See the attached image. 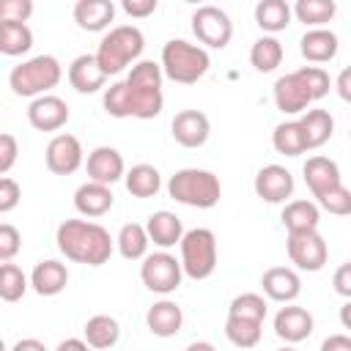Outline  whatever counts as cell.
Masks as SVG:
<instances>
[{"instance_id":"cell-1","label":"cell","mask_w":351,"mask_h":351,"mask_svg":"<svg viewBox=\"0 0 351 351\" xmlns=\"http://www.w3.org/2000/svg\"><path fill=\"white\" fill-rule=\"evenodd\" d=\"M58 250L74 261V263H85V266H101L110 261L112 255V236L107 228H101L99 222H88V219H66L58 225L55 233Z\"/></svg>"},{"instance_id":"cell-2","label":"cell","mask_w":351,"mask_h":351,"mask_svg":"<svg viewBox=\"0 0 351 351\" xmlns=\"http://www.w3.org/2000/svg\"><path fill=\"white\" fill-rule=\"evenodd\" d=\"M162 63L154 60H137L132 71L126 74V88H129V104H132V118L148 121L162 112L165 96H162Z\"/></svg>"},{"instance_id":"cell-3","label":"cell","mask_w":351,"mask_h":351,"mask_svg":"<svg viewBox=\"0 0 351 351\" xmlns=\"http://www.w3.org/2000/svg\"><path fill=\"white\" fill-rule=\"evenodd\" d=\"M167 195L176 203L192 206V208H214L222 197V184L211 170L200 167H184L170 176Z\"/></svg>"},{"instance_id":"cell-4","label":"cell","mask_w":351,"mask_h":351,"mask_svg":"<svg viewBox=\"0 0 351 351\" xmlns=\"http://www.w3.org/2000/svg\"><path fill=\"white\" fill-rule=\"evenodd\" d=\"M145 49V36L140 27L134 25H118L110 27V33L101 38L99 49H96V60L104 69L107 77L121 74L129 63H134Z\"/></svg>"},{"instance_id":"cell-5","label":"cell","mask_w":351,"mask_h":351,"mask_svg":"<svg viewBox=\"0 0 351 351\" xmlns=\"http://www.w3.org/2000/svg\"><path fill=\"white\" fill-rule=\"evenodd\" d=\"M211 66L208 52L200 44H189L184 38H170L162 47V71L167 80L178 85H195Z\"/></svg>"},{"instance_id":"cell-6","label":"cell","mask_w":351,"mask_h":351,"mask_svg":"<svg viewBox=\"0 0 351 351\" xmlns=\"http://www.w3.org/2000/svg\"><path fill=\"white\" fill-rule=\"evenodd\" d=\"M63 77V69L58 63L55 55H36L30 60H22L19 66L11 69L8 74V88L16 93V96H41V93H49Z\"/></svg>"},{"instance_id":"cell-7","label":"cell","mask_w":351,"mask_h":351,"mask_svg":"<svg viewBox=\"0 0 351 351\" xmlns=\"http://www.w3.org/2000/svg\"><path fill=\"white\" fill-rule=\"evenodd\" d=\"M181 266L192 280H206L217 269V236L208 228H192L181 239Z\"/></svg>"},{"instance_id":"cell-8","label":"cell","mask_w":351,"mask_h":351,"mask_svg":"<svg viewBox=\"0 0 351 351\" xmlns=\"http://www.w3.org/2000/svg\"><path fill=\"white\" fill-rule=\"evenodd\" d=\"M181 277H184L181 261H176V255H170V252H165V250L145 255L143 263H140V280H143V285H145L148 291H154V293L167 296V293L178 291Z\"/></svg>"},{"instance_id":"cell-9","label":"cell","mask_w":351,"mask_h":351,"mask_svg":"<svg viewBox=\"0 0 351 351\" xmlns=\"http://www.w3.org/2000/svg\"><path fill=\"white\" fill-rule=\"evenodd\" d=\"M285 250H288V258L296 269L302 271H321L329 261V244L326 239L315 230H296V233H288V241H285Z\"/></svg>"},{"instance_id":"cell-10","label":"cell","mask_w":351,"mask_h":351,"mask_svg":"<svg viewBox=\"0 0 351 351\" xmlns=\"http://www.w3.org/2000/svg\"><path fill=\"white\" fill-rule=\"evenodd\" d=\"M192 33L200 44H206L211 49H225L233 38V22L222 8L203 3L192 14Z\"/></svg>"},{"instance_id":"cell-11","label":"cell","mask_w":351,"mask_h":351,"mask_svg":"<svg viewBox=\"0 0 351 351\" xmlns=\"http://www.w3.org/2000/svg\"><path fill=\"white\" fill-rule=\"evenodd\" d=\"M44 159H47V167L55 173V176H71L82 167L85 162V151H82V143L63 132V134H55L49 143H47V151H44Z\"/></svg>"},{"instance_id":"cell-12","label":"cell","mask_w":351,"mask_h":351,"mask_svg":"<svg viewBox=\"0 0 351 351\" xmlns=\"http://www.w3.org/2000/svg\"><path fill=\"white\" fill-rule=\"evenodd\" d=\"M274 104L285 115H302L304 110H310L313 93H310V88H307V82L302 80L299 71L282 74L274 82Z\"/></svg>"},{"instance_id":"cell-13","label":"cell","mask_w":351,"mask_h":351,"mask_svg":"<svg viewBox=\"0 0 351 351\" xmlns=\"http://www.w3.org/2000/svg\"><path fill=\"white\" fill-rule=\"evenodd\" d=\"M27 121L38 132H58L69 123V104L55 93H41L30 101Z\"/></svg>"},{"instance_id":"cell-14","label":"cell","mask_w":351,"mask_h":351,"mask_svg":"<svg viewBox=\"0 0 351 351\" xmlns=\"http://www.w3.org/2000/svg\"><path fill=\"white\" fill-rule=\"evenodd\" d=\"M170 134L184 148H200L211 134V121L200 110H181L170 123Z\"/></svg>"},{"instance_id":"cell-15","label":"cell","mask_w":351,"mask_h":351,"mask_svg":"<svg viewBox=\"0 0 351 351\" xmlns=\"http://www.w3.org/2000/svg\"><path fill=\"white\" fill-rule=\"evenodd\" d=\"M255 195L266 203H285L293 195V176L282 165H266L255 176Z\"/></svg>"},{"instance_id":"cell-16","label":"cell","mask_w":351,"mask_h":351,"mask_svg":"<svg viewBox=\"0 0 351 351\" xmlns=\"http://www.w3.org/2000/svg\"><path fill=\"white\" fill-rule=\"evenodd\" d=\"M313 326H315L313 315L304 307L291 304V302L285 307H280L277 315H274V335L280 340H285V343H302V340H307L313 335Z\"/></svg>"},{"instance_id":"cell-17","label":"cell","mask_w":351,"mask_h":351,"mask_svg":"<svg viewBox=\"0 0 351 351\" xmlns=\"http://www.w3.org/2000/svg\"><path fill=\"white\" fill-rule=\"evenodd\" d=\"M85 170H88V178L90 181H101V184H115L126 176V165H123V156L112 148V145H99L88 154V162H85Z\"/></svg>"},{"instance_id":"cell-18","label":"cell","mask_w":351,"mask_h":351,"mask_svg":"<svg viewBox=\"0 0 351 351\" xmlns=\"http://www.w3.org/2000/svg\"><path fill=\"white\" fill-rule=\"evenodd\" d=\"M261 288H263V293H266L271 302L288 304V302H293V299L302 293V280H299V274H296L293 269H288V266H271V269L263 271Z\"/></svg>"},{"instance_id":"cell-19","label":"cell","mask_w":351,"mask_h":351,"mask_svg":"<svg viewBox=\"0 0 351 351\" xmlns=\"http://www.w3.org/2000/svg\"><path fill=\"white\" fill-rule=\"evenodd\" d=\"M112 189L110 184H101V181H85L82 186H77L74 192V208L82 214V217H104L110 208H112Z\"/></svg>"},{"instance_id":"cell-20","label":"cell","mask_w":351,"mask_h":351,"mask_svg":"<svg viewBox=\"0 0 351 351\" xmlns=\"http://www.w3.org/2000/svg\"><path fill=\"white\" fill-rule=\"evenodd\" d=\"M107 82V74L104 69L99 66L96 55H77L69 66V85L77 90V93H96L101 90Z\"/></svg>"},{"instance_id":"cell-21","label":"cell","mask_w":351,"mask_h":351,"mask_svg":"<svg viewBox=\"0 0 351 351\" xmlns=\"http://www.w3.org/2000/svg\"><path fill=\"white\" fill-rule=\"evenodd\" d=\"M337 36L329 27H307L299 38V52L307 63H329L337 55Z\"/></svg>"},{"instance_id":"cell-22","label":"cell","mask_w":351,"mask_h":351,"mask_svg":"<svg viewBox=\"0 0 351 351\" xmlns=\"http://www.w3.org/2000/svg\"><path fill=\"white\" fill-rule=\"evenodd\" d=\"M69 285V269L60 261H38L30 271V288L38 296H58Z\"/></svg>"},{"instance_id":"cell-23","label":"cell","mask_w":351,"mask_h":351,"mask_svg":"<svg viewBox=\"0 0 351 351\" xmlns=\"http://www.w3.org/2000/svg\"><path fill=\"white\" fill-rule=\"evenodd\" d=\"M115 19L112 0H77L74 3V22L88 33H101Z\"/></svg>"},{"instance_id":"cell-24","label":"cell","mask_w":351,"mask_h":351,"mask_svg":"<svg viewBox=\"0 0 351 351\" xmlns=\"http://www.w3.org/2000/svg\"><path fill=\"white\" fill-rule=\"evenodd\" d=\"M302 173H304V184H307V189L313 192V197H318L321 192H326V189L343 184L340 167H337V162L329 159V156H310V159L304 162Z\"/></svg>"},{"instance_id":"cell-25","label":"cell","mask_w":351,"mask_h":351,"mask_svg":"<svg viewBox=\"0 0 351 351\" xmlns=\"http://www.w3.org/2000/svg\"><path fill=\"white\" fill-rule=\"evenodd\" d=\"M145 230H148L151 241H154L156 247H162V250L181 244V239H184V233H186L184 225H181V219H178L173 211H154V214L148 217V222H145Z\"/></svg>"},{"instance_id":"cell-26","label":"cell","mask_w":351,"mask_h":351,"mask_svg":"<svg viewBox=\"0 0 351 351\" xmlns=\"http://www.w3.org/2000/svg\"><path fill=\"white\" fill-rule=\"evenodd\" d=\"M145 324H148L151 335H156V337H173L181 329V324H184V313H181V307L176 302L162 299V302H156V304L148 307Z\"/></svg>"},{"instance_id":"cell-27","label":"cell","mask_w":351,"mask_h":351,"mask_svg":"<svg viewBox=\"0 0 351 351\" xmlns=\"http://www.w3.org/2000/svg\"><path fill=\"white\" fill-rule=\"evenodd\" d=\"M299 123H302V132H304L307 151L321 148L335 134V118L329 115V110H304Z\"/></svg>"},{"instance_id":"cell-28","label":"cell","mask_w":351,"mask_h":351,"mask_svg":"<svg viewBox=\"0 0 351 351\" xmlns=\"http://www.w3.org/2000/svg\"><path fill=\"white\" fill-rule=\"evenodd\" d=\"M282 225L288 233L296 230H315L321 222V206L313 200H288L282 208Z\"/></svg>"},{"instance_id":"cell-29","label":"cell","mask_w":351,"mask_h":351,"mask_svg":"<svg viewBox=\"0 0 351 351\" xmlns=\"http://www.w3.org/2000/svg\"><path fill=\"white\" fill-rule=\"evenodd\" d=\"M291 16H293V8L285 0H258L255 5V25L271 36L285 30L291 25Z\"/></svg>"},{"instance_id":"cell-30","label":"cell","mask_w":351,"mask_h":351,"mask_svg":"<svg viewBox=\"0 0 351 351\" xmlns=\"http://www.w3.org/2000/svg\"><path fill=\"white\" fill-rule=\"evenodd\" d=\"M118 252L126 258V261H143L148 255V244H151V236L145 230V225L140 222H126L121 230H118Z\"/></svg>"},{"instance_id":"cell-31","label":"cell","mask_w":351,"mask_h":351,"mask_svg":"<svg viewBox=\"0 0 351 351\" xmlns=\"http://www.w3.org/2000/svg\"><path fill=\"white\" fill-rule=\"evenodd\" d=\"M123 184H126L129 195H134V197H154L162 189V176L154 165L143 162V165H134V167L126 170Z\"/></svg>"},{"instance_id":"cell-32","label":"cell","mask_w":351,"mask_h":351,"mask_svg":"<svg viewBox=\"0 0 351 351\" xmlns=\"http://www.w3.org/2000/svg\"><path fill=\"white\" fill-rule=\"evenodd\" d=\"M337 14L335 0H296L293 3V16L304 27H326Z\"/></svg>"},{"instance_id":"cell-33","label":"cell","mask_w":351,"mask_h":351,"mask_svg":"<svg viewBox=\"0 0 351 351\" xmlns=\"http://www.w3.org/2000/svg\"><path fill=\"white\" fill-rule=\"evenodd\" d=\"M33 47V30L27 22H0V52L8 58L25 55Z\"/></svg>"},{"instance_id":"cell-34","label":"cell","mask_w":351,"mask_h":351,"mask_svg":"<svg viewBox=\"0 0 351 351\" xmlns=\"http://www.w3.org/2000/svg\"><path fill=\"white\" fill-rule=\"evenodd\" d=\"M271 145L282 156H299V154H304L307 151V143H304L302 123L299 121H282V123H277L274 132H271Z\"/></svg>"},{"instance_id":"cell-35","label":"cell","mask_w":351,"mask_h":351,"mask_svg":"<svg viewBox=\"0 0 351 351\" xmlns=\"http://www.w3.org/2000/svg\"><path fill=\"white\" fill-rule=\"evenodd\" d=\"M85 340H88V346L90 348H112L118 340H121V326H118V321L112 318V315H93V318H88V324H85Z\"/></svg>"},{"instance_id":"cell-36","label":"cell","mask_w":351,"mask_h":351,"mask_svg":"<svg viewBox=\"0 0 351 351\" xmlns=\"http://www.w3.org/2000/svg\"><path fill=\"white\" fill-rule=\"evenodd\" d=\"M282 58H285V49H282V44L269 33V36H261L255 44H252V49H250V63L255 66V71H261V74H269V71H274L280 63H282Z\"/></svg>"},{"instance_id":"cell-37","label":"cell","mask_w":351,"mask_h":351,"mask_svg":"<svg viewBox=\"0 0 351 351\" xmlns=\"http://www.w3.org/2000/svg\"><path fill=\"white\" fill-rule=\"evenodd\" d=\"M261 326H263V321H252V318H241V315H230L228 313L225 335L239 348H255L261 343V332H263Z\"/></svg>"},{"instance_id":"cell-38","label":"cell","mask_w":351,"mask_h":351,"mask_svg":"<svg viewBox=\"0 0 351 351\" xmlns=\"http://www.w3.org/2000/svg\"><path fill=\"white\" fill-rule=\"evenodd\" d=\"M27 285H30V280L25 277V271L16 263L3 261V266H0V299L3 302H19L25 296Z\"/></svg>"},{"instance_id":"cell-39","label":"cell","mask_w":351,"mask_h":351,"mask_svg":"<svg viewBox=\"0 0 351 351\" xmlns=\"http://www.w3.org/2000/svg\"><path fill=\"white\" fill-rule=\"evenodd\" d=\"M104 110L107 115L112 118H132V104H129V88H126V80L121 82H112L107 90H104Z\"/></svg>"},{"instance_id":"cell-40","label":"cell","mask_w":351,"mask_h":351,"mask_svg":"<svg viewBox=\"0 0 351 351\" xmlns=\"http://www.w3.org/2000/svg\"><path fill=\"white\" fill-rule=\"evenodd\" d=\"M266 310H269V304L261 293H239L228 307L230 315H241V318H252V321H263Z\"/></svg>"},{"instance_id":"cell-41","label":"cell","mask_w":351,"mask_h":351,"mask_svg":"<svg viewBox=\"0 0 351 351\" xmlns=\"http://www.w3.org/2000/svg\"><path fill=\"white\" fill-rule=\"evenodd\" d=\"M315 203H318L324 211L335 214V217H348V214H351V189H346L343 184H337V186L321 192V195L315 197Z\"/></svg>"},{"instance_id":"cell-42","label":"cell","mask_w":351,"mask_h":351,"mask_svg":"<svg viewBox=\"0 0 351 351\" xmlns=\"http://www.w3.org/2000/svg\"><path fill=\"white\" fill-rule=\"evenodd\" d=\"M296 71H299L302 80L307 82V88H310V93H313V101H318V99H324V96L329 93L332 80H329V74H326L321 66H302V69H296Z\"/></svg>"},{"instance_id":"cell-43","label":"cell","mask_w":351,"mask_h":351,"mask_svg":"<svg viewBox=\"0 0 351 351\" xmlns=\"http://www.w3.org/2000/svg\"><path fill=\"white\" fill-rule=\"evenodd\" d=\"M33 16V0H0V22H27Z\"/></svg>"},{"instance_id":"cell-44","label":"cell","mask_w":351,"mask_h":351,"mask_svg":"<svg viewBox=\"0 0 351 351\" xmlns=\"http://www.w3.org/2000/svg\"><path fill=\"white\" fill-rule=\"evenodd\" d=\"M19 247H22L19 230H16L14 225L3 222V225H0V261H11V258L19 252Z\"/></svg>"},{"instance_id":"cell-45","label":"cell","mask_w":351,"mask_h":351,"mask_svg":"<svg viewBox=\"0 0 351 351\" xmlns=\"http://www.w3.org/2000/svg\"><path fill=\"white\" fill-rule=\"evenodd\" d=\"M19 197H22L19 184H16L11 176H3V178H0V214L14 211L16 203H19Z\"/></svg>"},{"instance_id":"cell-46","label":"cell","mask_w":351,"mask_h":351,"mask_svg":"<svg viewBox=\"0 0 351 351\" xmlns=\"http://www.w3.org/2000/svg\"><path fill=\"white\" fill-rule=\"evenodd\" d=\"M16 154H19L16 137L8 134V132H3V134H0V173H3V176H8V170L14 167Z\"/></svg>"},{"instance_id":"cell-47","label":"cell","mask_w":351,"mask_h":351,"mask_svg":"<svg viewBox=\"0 0 351 351\" xmlns=\"http://www.w3.org/2000/svg\"><path fill=\"white\" fill-rule=\"evenodd\" d=\"M156 5H159V0H121L123 14L132 16V19H145V16H151V14L156 11Z\"/></svg>"},{"instance_id":"cell-48","label":"cell","mask_w":351,"mask_h":351,"mask_svg":"<svg viewBox=\"0 0 351 351\" xmlns=\"http://www.w3.org/2000/svg\"><path fill=\"white\" fill-rule=\"evenodd\" d=\"M332 285H335V293H340L343 299H351V261L337 266V271L332 277Z\"/></svg>"},{"instance_id":"cell-49","label":"cell","mask_w":351,"mask_h":351,"mask_svg":"<svg viewBox=\"0 0 351 351\" xmlns=\"http://www.w3.org/2000/svg\"><path fill=\"white\" fill-rule=\"evenodd\" d=\"M335 90H337V96H340L343 101L351 104V66H346V69L337 74V80H335Z\"/></svg>"},{"instance_id":"cell-50","label":"cell","mask_w":351,"mask_h":351,"mask_svg":"<svg viewBox=\"0 0 351 351\" xmlns=\"http://www.w3.org/2000/svg\"><path fill=\"white\" fill-rule=\"evenodd\" d=\"M324 351H351V335H332L321 343Z\"/></svg>"},{"instance_id":"cell-51","label":"cell","mask_w":351,"mask_h":351,"mask_svg":"<svg viewBox=\"0 0 351 351\" xmlns=\"http://www.w3.org/2000/svg\"><path fill=\"white\" fill-rule=\"evenodd\" d=\"M66 348H74V351H88V340H74V337H69V340L58 343V351H66Z\"/></svg>"},{"instance_id":"cell-52","label":"cell","mask_w":351,"mask_h":351,"mask_svg":"<svg viewBox=\"0 0 351 351\" xmlns=\"http://www.w3.org/2000/svg\"><path fill=\"white\" fill-rule=\"evenodd\" d=\"M25 348L44 351V343H41V340H19V343H14V351H25Z\"/></svg>"},{"instance_id":"cell-53","label":"cell","mask_w":351,"mask_h":351,"mask_svg":"<svg viewBox=\"0 0 351 351\" xmlns=\"http://www.w3.org/2000/svg\"><path fill=\"white\" fill-rule=\"evenodd\" d=\"M340 324H343V329H348V332H351V299L340 307Z\"/></svg>"},{"instance_id":"cell-54","label":"cell","mask_w":351,"mask_h":351,"mask_svg":"<svg viewBox=\"0 0 351 351\" xmlns=\"http://www.w3.org/2000/svg\"><path fill=\"white\" fill-rule=\"evenodd\" d=\"M184 3H192V5H203L206 0H184Z\"/></svg>"},{"instance_id":"cell-55","label":"cell","mask_w":351,"mask_h":351,"mask_svg":"<svg viewBox=\"0 0 351 351\" xmlns=\"http://www.w3.org/2000/svg\"><path fill=\"white\" fill-rule=\"evenodd\" d=\"M348 137H351V132H348Z\"/></svg>"}]
</instances>
